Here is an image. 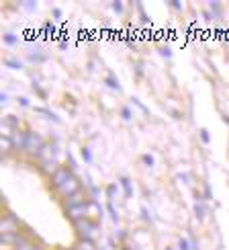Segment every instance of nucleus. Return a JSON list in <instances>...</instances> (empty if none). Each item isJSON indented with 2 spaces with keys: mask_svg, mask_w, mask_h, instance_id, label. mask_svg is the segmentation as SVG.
<instances>
[{
  "mask_svg": "<svg viewBox=\"0 0 229 250\" xmlns=\"http://www.w3.org/2000/svg\"><path fill=\"white\" fill-rule=\"evenodd\" d=\"M54 187L64 195V197H72L80 193V181L74 176V172H72L70 168H66V166H61V168H57L54 172Z\"/></svg>",
  "mask_w": 229,
  "mask_h": 250,
  "instance_id": "1",
  "label": "nucleus"
},
{
  "mask_svg": "<svg viewBox=\"0 0 229 250\" xmlns=\"http://www.w3.org/2000/svg\"><path fill=\"white\" fill-rule=\"evenodd\" d=\"M19 228H20V224H19V220L13 215V213H6L4 217H2V224H0V232H2V242L4 244H15L17 240H19Z\"/></svg>",
  "mask_w": 229,
  "mask_h": 250,
  "instance_id": "2",
  "label": "nucleus"
},
{
  "mask_svg": "<svg viewBox=\"0 0 229 250\" xmlns=\"http://www.w3.org/2000/svg\"><path fill=\"white\" fill-rule=\"evenodd\" d=\"M43 140L39 138V135L35 131H27L25 133V142H23V150L27 154H33V156H39L41 150H43Z\"/></svg>",
  "mask_w": 229,
  "mask_h": 250,
  "instance_id": "3",
  "label": "nucleus"
},
{
  "mask_svg": "<svg viewBox=\"0 0 229 250\" xmlns=\"http://www.w3.org/2000/svg\"><path fill=\"white\" fill-rule=\"evenodd\" d=\"M76 230H78V236L82 238V240L92 242V240L96 238V224H95V222H90L88 217H86V220L76 222Z\"/></svg>",
  "mask_w": 229,
  "mask_h": 250,
  "instance_id": "4",
  "label": "nucleus"
},
{
  "mask_svg": "<svg viewBox=\"0 0 229 250\" xmlns=\"http://www.w3.org/2000/svg\"><path fill=\"white\" fill-rule=\"evenodd\" d=\"M54 154H56V146L45 144V146H43V150H41V154L37 156V158L41 160V164H43V168H45V170L49 168V164H54Z\"/></svg>",
  "mask_w": 229,
  "mask_h": 250,
  "instance_id": "5",
  "label": "nucleus"
},
{
  "mask_svg": "<svg viewBox=\"0 0 229 250\" xmlns=\"http://www.w3.org/2000/svg\"><path fill=\"white\" fill-rule=\"evenodd\" d=\"M86 215H88V203L84 205H76V207H68V217L72 222H80V220H86Z\"/></svg>",
  "mask_w": 229,
  "mask_h": 250,
  "instance_id": "6",
  "label": "nucleus"
},
{
  "mask_svg": "<svg viewBox=\"0 0 229 250\" xmlns=\"http://www.w3.org/2000/svg\"><path fill=\"white\" fill-rule=\"evenodd\" d=\"M0 146H2V148H0V150H2V158H6V156H8L10 152L15 150V142L10 140L8 135H4V138H2V142H0Z\"/></svg>",
  "mask_w": 229,
  "mask_h": 250,
  "instance_id": "7",
  "label": "nucleus"
},
{
  "mask_svg": "<svg viewBox=\"0 0 229 250\" xmlns=\"http://www.w3.org/2000/svg\"><path fill=\"white\" fill-rule=\"evenodd\" d=\"M84 195L82 193H76V195H72L68 197V207H76V205H84Z\"/></svg>",
  "mask_w": 229,
  "mask_h": 250,
  "instance_id": "8",
  "label": "nucleus"
},
{
  "mask_svg": "<svg viewBox=\"0 0 229 250\" xmlns=\"http://www.w3.org/2000/svg\"><path fill=\"white\" fill-rule=\"evenodd\" d=\"M88 211H90V215H95V217H102V207L96 201H90L88 203Z\"/></svg>",
  "mask_w": 229,
  "mask_h": 250,
  "instance_id": "9",
  "label": "nucleus"
},
{
  "mask_svg": "<svg viewBox=\"0 0 229 250\" xmlns=\"http://www.w3.org/2000/svg\"><path fill=\"white\" fill-rule=\"evenodd\" d=\"M121 185H123V189H125V197H133V189H131V183H129V179L127 176H121Z\"/></svg>",
  "mask_w": 229,
  "mask_h": 250,
  "instance_id": "10",
  "label": "nucleus"
},
{
  "mask_svg": "<svg viewBox=\"0 0 229 250\" xmlns=\"http://www.w3.org/2000/svg\"><path fill=\"white\" fill-rule=\"evenodd\" d=\"M78 250H96V246H95V242L82 240V242H80V246H78Z\"/></svg>",
  "mask_w": 229,
  "mask_h": 250,
  "instance_id": "11",
  "label": "nucleus"
},
{
  "mask_svg": "<svg viewBox=\"0 0 229 250\" xmlns=\"http://www.w3.org/2000/svg\"><path fill=\"white\" fill-rule=\"evenodd\" d=\"M107 209H109V213H111V220H113L114 224H117V222H119V213L114 211V207H113V203H111V201H109V205H107Z\"/></svg>",
  "mask_w": 229,
  "mask_h": 250,
  "instance_id": "12",
  "label": "nucleus"
},
{
  "mask_svg": "<svg viewBox=\"0 0 229 250\" xmlns=\"http://www.w3.org/2000/svg\"><path fill=\"white\" fill-rule=\"evenodd\" d=\"M194 213H196V217H199V220H203V215H205V207H203V203H196V205H194Z\"/></svg>",
  "mask_w": 229,
  "mask_h": 250,
  "instance_id": "13",
  "label": "nucleus"
},
{
  "mask_svg": "<svg viewBox=\"0 0 229 250\" xmlns=\"http://www.w3.org/2000/svg\"><path fill=\"white\" fill-rule=\"evenodd\" d=\"M4 64L8 66V68H13V70H20L23 66H20V62H17V60H6Z\"/></svg>",
  "mask_w": 229,
  "mask_h": 250,
  "instance_id": "14",
  "label": "nucleus"
},
{
  "mask_svg": "<svg viewBox=\"0 0 229 250\" xmlns=\"http://www.w3.org/2000/svg\"><path fill=\"white\" fill-rule=\"evenodd\" d=\"M114 193H117V187H114V185H109V187H107V197H109V201H113Z\"/></svg>",
  "mask_w": 229,
  "mask_h": 250,
  "instance_id": "15",
  "label": "nucleus"
},
{
  "mask_svg": "<svg viewBox=\"0 0 229 250\" xmlns=\"http://www.w3.org/2000/svg\"><path fill=\"white\" fill-rule=\"evenodd\" d=\"M107 84H109L111 88H117V90H121V86H119V82H117V80H114L113 76H109V78H107Z\"/></svg>",
  "mask_w": 229,
  "mask_h": 250,
  "instance_id": "16",
  "label": "nucleus"
},
{
  "mask_svg": "<svg viewBox=\"0 0 229 250\" xmlns=\"http://www.w3.org/2000/svg\"><path fill=\"white\" fill-rule=\"evenodd\" d=\"M82 158L86 162H92V154H90V148H82Z\"/></svg>",
  "mask_w": 229,
  "mask_h": 250,
  "instance_id": "17",
  "label": "nucleus"
},
{
  "mask_svg": "<svg viewBox=\"0 0 229 250\" xmlns=\"http://www.w3.org/2000/svg\"><path fill=\"white\" fill-rule=\"evenodd\" d=\"M4 43L15 45V43H17V37H15V35H10V33H6V35H4Z\"/></svg>",
  "mask_w": 229,
  "mask_h": 250,
  "instance_id": "18",
  "label": "nucleus"
},
{
  "mask_svg": "<svg viewBox=\"0 0 229 250\" xmlns=\"http://www.w3.org/2000/svg\"><path fill=\"white\" fill-rule=\"evenodd\" d=\"M141 160H143L145 164H148V166H153V158H152L150 154H143V156H141Z\"/></svg>",
  "mask_w": 229,
  "mask_h": 250,
  "instance_id": "19",
  "label": "nucleus"
},
{
  "mask_svg": "<svg viewBox=\"0 0 229 250\" xmlns=\"http://www.w3.org/2000/svg\"><path fill=\"white\" fill-rule=\"evenodd\" d=\"M178 246H180V250H191V248H192V246H191L189 242H186V240H184V238H182V240H180V244H178Z\"/></svg>",
  "mask_w": 229,
  "mask_h": 250,
  "instance_id": "20",
  "label": "nucleus"
},
{
  "mask_svg": "<svg viewBox=\"0 0 229 250\" xmlns=\"http://www.w3.org/2000/svg\"><path fill=\"white\" fill-rule=\"evenodd\" d=\"M121 115H123V119H127V121H129V119H131V111H129L127 107H125V109L121 111Z\"/></svg>",
  "mask_w": 229,
  "mask_h": 250,
  "instance_id": "21",
  "label": "nucleus"
},
{
  "mask_svg": "<svg viewBox=\"0 0 229 250\" xmlns=\"http://www.w3.org/2000/svg\"><path fill=\"white\" fill-rule=\"evenodd\" d=\"M113 10H117V13H121V10H123V4L119 2V0H114V2H113Z\"/></svg>",
  "mask_w": 229,
  "mask_h": 250,
  "instance_id": "22",
  "label": "nucleus"
},
{
  "mask_svg": "<svg viewBox=\"0 0 229 250\" xmlns=\"http://www.w3.org/2000/svg\"><path fill=\"white\" fill-rule=\"evenodd\" d=\"M211 8L215 10V13H217V15H219V13H221V4H219V2H211Z\"/></svg>",
  "mask_w": 229,
  "mask_h": 250,
  "instance_id": "23",
  "label": "nucleus"
},
{
  "mask_svg": "<svg viewBox=\"0 0 229 250\" xmlns=\"http://www.w3.org/2000/svg\"><path fill=\"white\" fill-rule=\"evenodd\" d=\"M160 54H162V56H166V58H170V56H172V51H170L168 47H162V49H160Z\"/></svg>",
  "mask_w": 229,
  "mask_h": 250,
  "instance_id": "24",
  "label": "nucleus"
},
{
  "mask_svg": "<svg viewBox=\"0 0 229 250\" xmlns=\"http://www.w3.org/2000/svg\"><path fill=\"white\" fill-rule=\"evenodd\" d=\"M201 138H203V142H205V144L209 142V133H207V129H201Z\"/></svg>",
  "mask_w": 229,
  "mask_h": 250,
  "instance_id": "25",
  "label": "nucleus"
},
{
  "mask_svg": "<svg viewBox=\"0 0 229 250\" xmlns=\"http://www.w3.org/2000/svg\"><path fill=\"white\" fill-rule=\"evenodd\" d=\"M205 199H211V189L209 187H205Z\"/></svg>",
  "mask_w": 229,
  "mask_h": 250,
  "instance_id": "26",
  "label": "nucleus"
},
{
  "mask_svg": "<svg viewBox=\"0 0 229 250\" xmlns=\"http://www.w3.org/2000/svg\"><path fill=\"white\" fill-rule=\"evenodd\" d=\"M6 101H8V95H6V92H2V95H0V103H2V105H4Z\"/></svg>",
  "mask_w": 229,
  "mask_h": 250,
  "instance_id": "27",
  "label": "nucleus"
},
{
  "mask_svg": "<svg viewBox=\"0 0 229 250\" xmlns=\"http://www.w3.org/2000/svg\"><path fill=\"white\" fill-rule=\"evenodd\" d=\"M19 101H20V105H23V107H29V101H27V99H25V97H20V99H19Z\"/></svg>",
  "mask_w": 229,
  "mask_h": 250,
  "instance_id": "28",
  "label": "nucleus"
},
{
  "mask_svg": "<svg viewBox=\"0 0 229 250\" xmlns=\"http://www.w3.org/2000/svg\"><path fill=\"white\" fill-rule=\"evenodd\" d=\"M54 17H56V19H59V17H61V10H59V8H56V10H54Z\"/></svg>",
  "mask_w": 229,
  "mask_h": 250,
  "instance_id": "29",
  "label": "nucleus"
},
{
  "mask_svg": "<svg viewBox=\"0 0 229 250\" xmlns=\"http://www.w3.org/2000/svg\"><path fill=\"white\" fill-rule=\"evenodd\" d=\"M33 250H41V248H33Z\"/></svg>",
  "mask_w": 229,
  "mask_h": 250,
  "instance_id": "30",
  "label": "nucleus"
},
{
  "mask_svg": "<svg viewBox=\"0 0 229 250\" xmlns=\"http://www.w3.org/2000/svg\"><path fill=\"white\" fill-rule=\"evenodd\" d=\"M168 250H170V248H168Z\"/></svg>",
  "mask_w": 229,
  "mask_h": 250,
  "instance_id": "31",
  "label": "nucleus"
}]
</instances>
